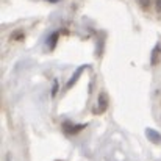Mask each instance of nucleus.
Masks as SVG:
<instances>
[{
  "label": "nucleus",
  "instance_id": "1",
  "mask_svg": "<svg viewBox=\"0 0 161 161\" xmlns=\"http://www.w3.org/2000/svg\"><path fill=\"white\" fill-rule=\"evenodd\" d=\"M146 136L152 144H161V133L153 128H146Z\"/></svg>",
  "mask_w": 161,
  "mask_h": 161
},
{
  "label": "nucleus",
  "instance_id": "2",
  "mask_svg": "<svg viewBox=\"0 0 161 161\" xmlns=\"http://www.w3.org/2000/svg\"><path fill=\"white\" fill-rule=\"evenodd\" d=\"M83 69H85V67H80L78 70H75V72H74L72 78H70V80L67 81V88H72V86H74V83H75V81H77L78 78H80V75H81V70H83Z\"/></svg>",
  "mask_w": 161,
  "mask_h": 161
},
{
  "label": "nucleus",
  "instance_id": "3",
  "mask_svg": "<svg viewBox=\"0 0 161 161\" xmlns=\"http://www.w3.org/2000/svg\"><path fill=\"white\" fill-rule=\"evenodd\" d=\"M139 2V5H142L144 8H147L149 5H150V0H138Z\"/></svg>",
  "mask_w": 161,
  "mask_h": 161
},
{
  "label": "nucleus",
  "instance_id": "4",
  "mask_svg": "<svg viewBox=\"0 0 161 161\" xmlns=\"http://www.w3.org/2000/svg\"><path fill=\"white\" fill-rule=\"evenodd\" d=\"M157 9L161 13V0H157Z\"/></svg>",
  "mask_w": 161,
  "mask_h": 161
},
{
  "label": "nucleus",
  "instance_id": "5",
  "mask_svg": "<svg viewBox=\"0 0 161 161\" xmlns=\"http://www.w3.org/2000/svg\"><path fill=\"white\" fill-rule=\"evenodd\" d=\"M6 161H11V155H9V153L6 155Z\"/></svg>",
  "mask_w": 161,
  "mask_h": 161
},
{
  "label": "nucleus",
  "instance_id": "6",
  "mask_svg": "<svg viewBox=\"0 0 161 161\" xmlns=\"http://www.w3.org/2000/svg\"><path fill=\"white\" fill-rule=\"evenodd\" d=\"M47 2H50V3H56V2H59V0H47Z\"/></svg>",
  "mask_w": 161,
  "mask_h": 161
}]
</instances>
